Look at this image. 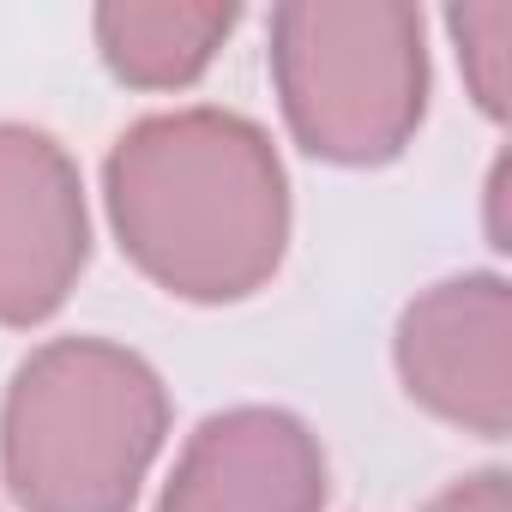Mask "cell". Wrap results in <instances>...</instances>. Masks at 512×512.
I'll return each mask as SVG.
<instances>
[{"instance_id": "obj_8", "label": "cell", "mask_w": 512, "mask_h": 512, "mask_svg": "<svg viewBox=\"0 0 512 512\" xmlns=\"http://www.w3.org/2000/svg\"><path fill=\"white\" fill-rule=\"evenodd\" d=\"M446 31L458 43L464 85L488 121L512 115V7L506 0H482V7L446 13Z\"/></svg>"}, {"instance_id": "obj_5", "label": "cell", "mask_w": 512, "mask_h": 512, "mask_svg": "<svg viewBox=\"0 0 512 512\" xmlns=\"http://www.w3.org/2000/svg\"><path fill=\"white\" fill-rule=\"evenodd\" d=\"M91 266V205L67 145L0 121V326L31 332L67 308Z\"/></svg>"}, {"instance_id": "obj_6", "label": "cell", "mask_w": 512, "mask_h": 512, "mask_svg": "<svg viewBox=\"0 0 512 512\" xmlns=\"http://www.w3.org/2000/svg\"><path fill=\"white\" fill-rule=\"evenodd\" d=\"M326 494V446L296 410L235 404L187 434L157 512H320Z\"/></svg>"}, {"instance_id": "obj_9", "label": "cell", "mask_w": 512, "mask_h": 512, "mask_svg": "<svg viewBox=\"0 0 512 512\" xmlns=\"http://www.w3.org/2000/svg\"><path fill=\"white\" fill-rule=\"evenodd\" d=\"M422 512H512V476H506L500 464L470 470V476L446 482V488H440Z\"/></svg>"}, {"instance_id": "obj_4", "label": "cell", "mask_w": 512, "mask_h": 512, "mask_svg": "<svg viewBox=\"0 0 512 512\" xmlns=\"http://www.w3.org/2000/svg\"><path fill=\"white\" fill-rule=\"evenodd\" d=\"M392 368L434 422L476 440L512 434V284L500 272H458L404 302Z\"/></svg>"}, {"instance_id": "obj_10", "label": "cell", "mask_w": 512, "mask_h": 512, "mask_svg": "<svg viewBox=\"0 0 512 512\" xmlns=\"http://www.w3.org/2000/svg\"><path fill=\"white\" fill-rule=\"evenodd\" d=\"M500 205H506V157H500V163H494V175H488V247H500V253H506L512 241L500 235Z\"/></svg>"}, {"instance_id": "obj_1", "label": "cell", "mask_w": 512, "mask_h": 512, "mask_svg": "<svg viewBox=\"0 0 512 512\" xmlns=\"http://www.w3.org/2000/svg\"><path fill=\"white\" fill-rule=\"evenodd\" d=\"M121 253L163 296L223 308L260 296L290 253V175L260 121L163 109L133 121L103 163Z\"/></svg>"}, {"instance_id": "obj_3", "label": "cell", "mask_w": 512, "mask_h": 512, "mask_svg": "<svg viewBox=\"0 0 512 512\" xmlns=\"http://www.w3.org/2000/svg\"><path fill=\"white\" fill-rule=\"evenodd\" d=\"M272 85L290 139L338 169L404 157L428 115V19L404 0L272 7Z\"/></svg>"}, {"instance_id": "obj_2", "label": "cell", "mask_w": 512, "mask_h": 512, "mask_svg": "<svg viewBox=\"0 0 512 512\" xmlns=\"http://www.w3.org/2000/svg\"><path fill=\"white\" fill-rule=\"evenodd\" d=\"M163 440L169 386L115 338H49L0 398V482L19 512H133Z\"/></svg>"}, {"instance_id": "obj_7", "label": "cell", "mask_w": 512, "mask_h": 512, "mask_svg": "<svg viewBox=\"0 0 512 512\" xmlns=\"http://www.w3.org/2000/svg\"><path fill=\"white\" fill-rule=\"evenodd\" d=\"M235 25L241 7L229 0H103L91 13L103 67L133 91H187Z\"/></svg>"}]
</instances>
